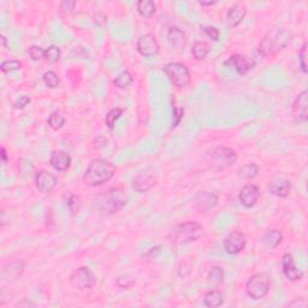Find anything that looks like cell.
Wrapping results in <instances>:
<instances>
[{
  "instance_id": "6da1fadb",
  "label": "cell",
  "mask_w": 308,
  "mask_h": 308,
  "mask_svg": "<svg viewBox=\"0 0 308 308\" xmlns=\"http://www.w3.org/2000/svg\"><path fill=\"white\" fill-rule=\"evenodd\" d=\"M116 168L106 159H94L86 170L84 180L86 186H98L114 178Z\"/></svg>"
},
{
  "instance_id": "7a4b0ae2",
  "label": "cell",
  "mask_w": 308,
  "mask_h": 308,
  "mask_svg": "<svg viewBox=\"0 0 308 308\" xmlns=\"http://www.w3.org/2000/svg\"><path fill=\"white\" fill-rule=\"evenodd\" d=\"M204 235V228L196 222H186V223L174 225L168 234V238L172 244H186L198 241Z\"/></svg>"
},
{
  "instance_id": "3957f363",
  "label": "cell",
  "mask_w": 308,
  "mask_h": 308,
  "mask_svg": "<svg viewBox=\"0 0 308 308\" xmlns=\"http://www.w3.org/2000/svg\"><path fill=\"white\" fill-rule=\"evenodd\" d=\"M126 202H128V198H126V194L123 189L120 188L108 189V192L99 195L96 200L100 211L110 213V214L120 212V210L126 207Z\"/></svg>"
},
{
  "instance_id": "277c9868",
  "label": "cell",
  "mask_w": 308,
  "mask_h": 308,
  "mask_svg": "<svg viewBox=\"0 0 308 308\" xmlns=\"http://www.w3.org/2000/svg\"><path fill=\"white\" fill-rule=\"evenodd\" d=\"M271 288V277L265 272L253 274L246 283V292L253 300H260L268 294Z\"/></svg>"
},
{
  "instance_id": "5b68a950",
  "label": "cell",
  "mask_w": 308,
  "mask_h": 308,
  "mask_svg": "<svg viewBox=\"0 0 308 308\" xmlns=\"http://www.w3.org/2000/svg\"><path fill=\"white\" fill-rule=\"evenodd\" d=\"M290 42V34L286 29H280L274 34H268L262 41L259 46V52L264 56L274 54V53L282 51Z\"/></svg>"
},
{
  "instance_id": "8992f818",
  "label": "cell",
  "mask_w": 308,
  "mask_h": 308,
  "mask_svg": "<svg viewBox=\"0 0 308 308\" xmlns=\"http://www.w3.org/2000/svg\"><path fill=\"white\" fill-rule=\"evenodd\" d=\"M210 162L214 170H225L231 165H234L238 160V154L234 150L228 147H216L207 152Z\"/></svg>"
},
{
  "instance_id": "52a82bcc",
  "label": "cell",
  "mask_w": 308,
  "mask_h": 308,
  "mask_svg": "<svg viewBox=\"0 0 308 308\" xmlns=\"http://www.w3.org/2000/svg\"><path fill=\"white\" fill-rule=\"evenodd\" d=\"M164 72L170 78V81L176 86L178 90H183V88L188 87L190 84V72L186 65L183 63H168L166 66L164 68Z\"/></svg>"
},
{
  "instance_id": "ba28073f",
  "label": "cell",
  "mask_w": 308,
  "mask_h": 308,
  "mask_svg": "<svg viewBox=\"0 0 308 308\" xmlns=\"http://www.w3.org/2000/svg\"><path fill=\"white\" fill-rule=\"evenodd\" d=\"M70 283L74 288L78 290L92 289L96 283V278L90 268H82L75 270L70 276Z\"/></svg>"
},
{
  "instance_id": "9c48e42d",
  "label": "cell",
  "mask_w": 308,
  "mask_h": 308,
  "mask_svg": "<svg viewBox=\"0 0 308 308\" xmlns=\"http://www.w3.org/2000/svg\"><path fill=\"white\" fill-rule=\"evenodd\" d=\"M158 182V174L153 168H147L138 172L132 180V188L138 192H147Z\"/></svg>"
},
{
  "instance_id": "30bf717a",
  "label": "cell",
  "mask_w": 308,
  "mask_h": 308,
  "mask_svg": "<svg viewBox=\"0 0 308 308\" xmlns=\"http://www.w3.org/2000/svg\"><path fill=\"white\" fill-rule=\"evenodd\" d=\"M26 268V262L22 259H16L2 266L0 280L4 283H11L22 276Z\"/></svg>"
},
{
  "instance_id": "8fae6325",
  "label": "cell",
  "mask_w": 308,
  "mask_h": 308,
  "mask_svg": "<svg viewBox=\"0 0 308 308\" xmlns=\"http://www.w3.org/2000/svg\"><path fill=\"white\" fill-rule=\"evenodd\" d=\"M246 244H247V241H246L244 234L240 232V231H232V232L228 234V235L225 236L223 241V247L228 254L236 256V254L241 253V252L244 250Z\"/></svg>"
},
{
  "instance_id": "7c38bea8",
  "label": "cell",
  "mask_w": 308,
  "mask_h": 308,
  "mask_svg": "<svg viewBox=\"0 0 308 308\" xmlns=\"http://www.w3.org/2000/svg\"><path fill=\"white\" fill-rule=\"evenodd\" d=\"M195 210L199 213H207L218 204V196L211 192H199L192 199Z\"/></svg>"
},
{
  "instance_id": "4fadbf2b",
  "label": "cell",
  "mask_w": 308,
  "mask_h": 308,
  "mask_svg": "<svg viewBox=\"0 0 308 308\" xmlns=\"http://www.w3.org/2000/svg\"><path fill=\"white\" fill-rule=\"evenodd\" d=\"M138 51L144 57H153V56L158 54L160 51V46H159L158 40L152 34H144L138 38Z\"/></svg>"
},
{
  "instance_id": "5bb4252c",
  "label": "cell",
  "mask_w": 308,
  "mask_h": 308,
  "mask_svg": "<svg viewBox=\"0 0 308 308\" xmlns=\"http://www.w3.org/2000/svg\"><path fill=\"white\" fill-rule=\"evenodd\" d=\"M307 108H308V90H302L296 96L294 104H292V117L296 123L307 122Z\"/></svg>"
},
{
  "instance_id": "9a60e30c",
  "label": "cell",
  "mask_w": 308,
  "mask_h": 308,
  "mask_svg": "<svg viewBox=\"0 0 308 308\" xmlns=\"http://www.w3.org/2000/svg\"><path fill=\"white\" fill-rule=\"evenodd\" d=\"M57 183V177L46 170H40L35 174V184L41 192H51Z\"/></svg>"
},
{
  "instance_id": "2e32d148",
  "label": "cell",
  "mask_w": 308,
  "mask_h": 308,
  "mask_svg": "<svg viewBox=\"0 0 308 308\" xmlns=\"http://www.w3.org/2000/svg\"><path fill=\"white\" fill-rule=\"evenodd\" d=\"M282 268L286 277L288 278L289 280H292V282H298V280H301L302 277H304V274L296 268L294 258H292L290 253H286L283 256Z\"/></svg>"
},
{
  "instance_id": "e0dca14e",
  "label": "cell",
  "mask_w": 308,
  "mask_h": 308,
  "mask_svg": "<svg viewBox=\"0 0 308 308\" xmlns=\"http://www.w3.org/2000/svg\"><path fill=\"white\" fill-rule=\"evenodd\" d=\"M260 196V189L259 186H254V184H248L244 186V188L241 189L238 195L240 202L242 204L244 207L247 208H250L256 204V201L259 200Z\"/></svg>"
},
{
  "instance_id": "ac0fdd59",
  "label": "cell",
  "mask_w": 308,
  "mask_h": 308,
  "mask_svg": "<svg viewBox=\"0 0 308 308\" xmlns=\"http://www.w3.org/2000/svg\"><path fill=\"white\" fill-rule=\"evenodd\" d=\"M225 65H229L230 68L235 69L238 74L244 75V74L250 72L253 69V60L250 58H247L246 56L241 54H234L230 58H228V60L225 62Z\"/></svg>"
},
{
  "instance_id": "d6986e66",
  "label": "cell",
  "mask_w": 308,
  "mask_h": 308,
  "mask_svg": "<svg viewBox=\"0 0 308 308\" xmlns=\"http://www.w3.org/2000/svg\"><path fill=\"white\" fill-rule=\"evenodd\" d=\"M246 8L242 4H235L229 8L226 14V22L228 26L231 28H235L238 26L246 17Z\"/></svg>"
},
{
  "instance_id": "ffe728a7",
  "label": "cell",
  "mask_w": 308,
  "mask_h": 308,
  "mask_svg": "<svg viewBox=\"0 0 308 308\" xmlns=\"http://www.w3.org/2000/svg\"><path fill=\"white\" fill-rule=\"evenodd\" d=\"M50 164L57 171H66L71 165V156L68 153L62 152V150H59V152L56 150L51 154Z\"/></svg>"
},
{
  "instance_id": "44dd1931",
  "label": "cell",
  "mask_w": 308,
  "mask_h": 308,
  "mask_svg": "<svg viewBox=\"0 0 308 308\" xmlns=\"http://www.w3.org/2000/svg\"><path fill=\"white\" fill-rule=\"evenodd\" d=\"M268 190L278 198H286L292 192V182L288 180H272L268 186Z\"/></svg>"
},
{
  "instance_id": "7402d4cb",
  "label": "cell",
  "mask_w": 308,
  "mask_h": 308,
  "mask_svg": "<svg viewBox=\"0 0 308 308\" xmlns=\"http://www.w3.org/2000/svg\"><path fill=\"white\" fill-rule=\"evenodd\" d=\"M283 240V235L280 230L274 229V230H268L266 231L265 234L262 235V244L265 246L266 248H276L277 246H280V242Z\"/></svg>"
},
{
  "instance_id": "603a6c76",
  "label": "cell",
  "mask_w": 308,
  "mask_h": 308,
  "mask_svg": "<svg viewBox=\"0 0 308 308\" xmlns=\"http://www.w3.org/2000/svg\"><path fill=\"white\" fill-rule=\"evenodd\" d=\"M168 38L170 45L174 48H182L186 45V34L177 26H171L168 32Z\"/></svg>"
},
{
  "instance_id": "cb8c5ba5",
  "label": "cell",
  "mask_w": 308,
  "mask_h": 308,
  "mask_svg": "<svg viewBox=\"0 0 308 308\" xmlns=\"http://www.w3.org/2000/svg\"><path fill=\"white\" fill-rule=\"evenodd\" d=\"M204 304H205V306L210 308L220 307L222 304H224L223 295H222L220 292L217 289L210 290V292H206L205 296H204Z\"/></svg>"
},
{
  "instance_id": "d4e9b609",
  "label": "cell",
  "mask_w": 308,
  "mask_h": 308,
  "mask_svg": "<svg viewBox=\"0 0 308 308\" xmlns=\"http://www.w3.org/2000/svg\"><path fill=\"white\" fill-rule=\"evenodd\" d=\"M224 280V271L222 268L218 266H212V268L210 270L208 277H207V282L208 286L212 289H217L220 284H223Z\"/></svg>"
},
{
  "instance_id": "484cf974",
  "label": "cell",
  "mask_w": 308,
  "mask_h": 308,
  "mask_svg": "<svg viewBox=\"0 0 308 308\" xmlns=\"http://www.w3.org/2000/svg\"><path fill=\"white\" fill-rule=\"evenodd\" d=\"M156 6L152 0H140V2H138V12L144 18H152L153 14H156Z\"/></svg>"
},
{
  "instance_id": "4316f807",
  "label": "cell",
  "mask_w": 308,
  "mask_h": 308,
  "mask_svg": "<svg viewBox=\"0 0 308 308\" xmlns=\"http://www.w3.org/2000/svg\"><path fill=\"white\" fill-rule=\"evenodd\" d=\"M208 52H210V47L206 42H204V41H198V42H195L192 48V56H194L198 60H202V59H205L207 56H208Z\"/></svg>"
},
{
  "instance_id": "83f0119b",
  "label": "cell",
  "mask_w": 308,
  "mask_h": 308,
  "mask_svg": "<svg viewBox=\"0 0 308 308\" xmlns=\"http://www.w3.org/2000/svg\"><path fill=\"white\" fill-rule=\"evenodd\" d=\"M132 82V76L129 71H123L114 80V84L117 88H120V90H124V88L129 87Z\"/></svg>"
},
{
  "instance_id": "f1b7e54d",
  "label": "cell",
  "mask_w": 308,
  "mask_h": 308,
  "mask_svg": "<svg viewBox=\"0 0 308 308\" xmlns=\"http://www.w3.org/2000/svg\"><path fill=\"white\" fill-rule=\"evenodd\" d=\"M258 174H259V166L256 164H246L238 170V176L242 178H254Z\"/></svg>"
},
{
  "instance_id": "f546056e",
  "label": "cell",
  "mask_w": 308,
  "mask_h": 308,
  "mask_svg": "<svg viewBox=\"0 0 308 308\" xmlns=\"http://www.w3.org/2000/svg\"><path fill=\"white\" fill-rule=\"evenodd\" d=\"M65 124V118L60 112H53L48 118V126L53 130H59L63 128Z\"/></svg>"
},
{
  "instance_id": "4dcf8cb0",
  "label": "cell",
  "mask_w": 308,
  "mask_h": 308,
  "mask_svg": "<svg viewBox=\"0 0 308 308\" xmlns=\"http://www.w3.org/2000/svg\"><path fill=\"white\" fill-rule=\"evenodd\" d=\"M60 58V50L57 46L52 45L45 50V60L48 64H56Z\"/></svg>"
},
{
  "instance_id": "1f68e13d",
  "label": "cell",
  "mask_w": 308,
  "mask_h": 308,
  "mask_svg": "<svg viewBox=\"0 0 308 308\" xmlns=\"http://www.w3.org/2000/svg\"><path fill=\"white\" fill-rule=\"evenodd\" d=\"M124 110L123 108H114L111 110V111L108 112V114H106V118H105V122H106V126H108V129H114V123L116 120H118L120 118V116L123 114Z\"/></svg>"
},
{
  "instance_id": "d6a6232c",
  "label": "cell",
  "mask_w": 308,
  "mask_h": 308,
  "mask_svg": "<svg viewBox=\"0 0 308 308\" xmlns=\"http://www.w3.org/2000/svg\"><path fill=\"white\" fill-rule=\"evenodd\" d=\"M44 82L48 88L51 90H54L59 86V77L54 71H47V72L44 74Z\"/></svg>"
},
{
  "instance_id": "836d02e7",
  "label": "cell",
  "mask_w": 308,
  "mask_h": 308,
  "mask_svg": "<svg viewBox=\"0 0 308 308\" xmlns=\"http://www.w3.org/2000/svg\"><path fill=\"white\" fill-rule=\"evenodd\" d=\"M20 68H22V63H20V62H18V60H14V59H12V60L2 62V65H0V69H2V71L4 74L12 72V71L20 70Z\"/></svg>"
},
{
  "instance_id": "e575fe53",
  "label": "cell",
  "mask_w": 308,
  "mask_h": 308,
  "mask_svg": "<svg viewBox=\"0 0 308 308\" xmlns=\"http://www.w3.org/2000/svg\"><path fill=\"white\" fill-rule=\"evenodd\" d=\"M29 56L34 62H38L45 59V50L41 48L40 46H32L29 48Z\"/></svg>"
},
{
  "instance_id": "d590c367",
  "label": "cell",
  "mask_w": 308,
  "mask_h": 308,
  "mask_svg": "<svg viewBox=\"0 0 308 308\" xmlns=\"http://www.w3.org/2000/svg\"><path fill=\"white\" fill-rule=\"evenodd\" d=\"M298 60H300V69L304 74L308 72L307 69V44L304 42L302 45V48L300 53H298Z\"/></svg>"
},
{
  "instance_id": "8d00e7d4",
  "label": "cell",
  "mask_w": 308,
  "mask_h": 308,
  "mask_svg": "<svg viewBox=\"0 0 308 308\" xmlns=\"http://www.w3.org/2000/svg\"><path fill=\"white\" fill-rule=\"evenodd\" d=\"M183 114H184V110L182 108H178V106H174L172 108V123H171V126L172 128H176L177 126L180 123L182 120Z\"/></svg>"
},
{
  "instance_id": "74e56055",
  "label": "cell",
  "mask_w": 308,
  "mask_h": 308,
  "mask_svg": "<svg viewBox=\"0 0 308 308\" xmlns=\"http://www.w3.org/2000/svg\"><path fill=\"white\" fill-rule=\"evenodd\" d=\"M68 206H69L70 211L72 213H76L80 211V207H81V199L77 195H71L68 201Z\"/></svg>"
},
{
  "instance_id": "f35d334b",
  "label": "cell",
  "mask_w": 308,
  "mask_h": 308,
  "mask_svg": "<svg viewBox=\"0 0 308 308\" xmlns=\"http://www.w3.org/2000/svg\"><path fill=\"white\" fill-rule=\"evenodd\" d=\"M204 32H206V35L213 41H218L219 38V30L216 26H205Z\"/></svg>"
},
{
  "instance_id": "ab89813d",
  "label": "cell",
  "mask_w": 308,
  "mask_h": 308,
  "mask_svg": "<svg viewBox=\"0 0 308 308\" xmlns=\"http://www.w3.org/2000/svg\"><path fill=\"white\" fill-rule=\"evenodd\" d=\"M30 102V98L26 96H20V98H17L16 102H14V108H24Z\"/></svg>"
},
{
  "instance_id": "60d3db41",
  "label": "cell",
  "mask_w": 308,
  "mask_h": 308,
  "mask_svg": "<svg viewBox=\"0 0 308 308\" xmlns=\"http://www.w3.org/2000/svg\"><path fill=\"white\" fill-rule=\"evenodd\" d=\"M288 307H301L304 308L307 307V301L304 298H295L294 301L288 304Z\"/></svg>"
},
{
  "instance_id": "b9f144b4",
  "label": "cell",
  "mask_w": 308,
  "mask_h": 308,
  "mask_svg": "<svg viewBox=\"0 0 308 308\" xmlns=\"http://www.w3.org/2000/svg\"><path fill=\"white\" fill-rule=\"evenodd\" d=\"M75 2H62V10H68V12H72V10H75Z\"/></svg>"
},
{
  "instance_id": "7bdbcfd3",
  "label": "cell",
  "mask_w": 308,
  "mask_h": 308,
  "mask_svg": "<svg viewBox=\"0 0 308 308\" xmlns=\"http://www.w3.org/2000/svg\"><path fill=\"white\" fill-rule=\"evenodd\" d=\"M217 2H199L200 5H202V6H212V5H214Z\"/></svg>"
},
{
  "instance_id": "ee69618b",
  "label": "cell",
  "mask_w": 308,
  "mask_h": 308,
  "mask_svg": "<svg viewBox=\"0 0 308 308\" xmlns=\"http://www.w3.org/2000/svg\"><path fill=\"white\" fill-rule=\"evenodd\" d=\"M2 162H8V154H6V150H5L4 147L2 148Z\"/></svg>"
},
{
  "instance_id": "f6af8a7d",
  "label": "cell",
  "mask_w": 308,
  "mask_h": 308,
  "mask_svg": "<svg viewBox=\"0 0 308 308\" xmlns=\"http://www.w3.org/2000/svg\"><path fill=\"white\" fill-rule=\"evenodd\" d=\"M0 40H2V46H4V47H6V38H5L4 35H2V36H0Z\"/></svg>"
}]
</instances>
